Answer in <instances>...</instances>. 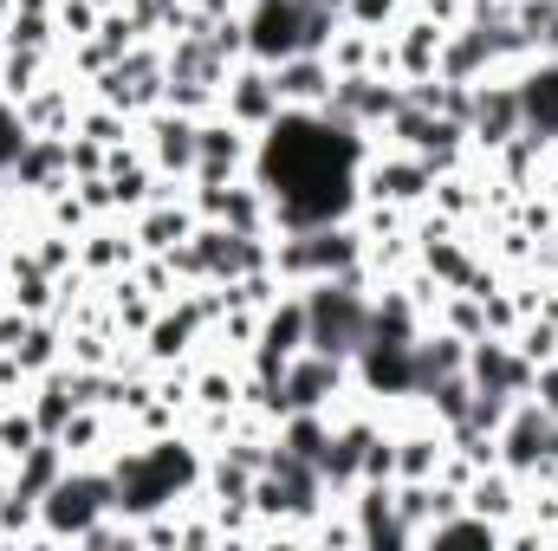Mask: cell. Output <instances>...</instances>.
Listing matches in <instances>:
<instances>
[{"label": "cell", "mask_w": 558, "mask_h": 551, "mask_svg": "<svg viewBox=\"0 0 558 551\" xmlns=\"http://www.w3.org/2000/svg\"><path fill=\"white\" fill-rule=\"evenodd\" d=\"M118 506V474L105 467V461H72L65 474H59V487L39 500V526H46V539L52 546H78V532L92 526V519H105Z\"/></svg>", "instance_id": "6da1fadb"}, {"label": "cell", "mask_w": 558, "mask_h": 551, "mask_svg": "<svg viewBox=\"0 0 558 551\" xmlns=\"http://www.w3.org/2000/svg\"><path fill=\"white\" fill-rule=\"evenodd\" d=\"M357 390V377H351V357H331V351H299L292 364H286V377H279V409H331L338 396H351Z\"/></svg>", "instance_id": "7a4b0ae2"}, {"label": "cell", "mask_w": 558, "mask_h": 551, "mask_svg": "<svg viewBox=\"0 0 558 551\" xmlns=\"http://www.w3.org/2000/svg\"><path fill=\"white\" fill-rule=\"evenodd\" d=\"M279 111V91H274V65H260V59H241L234 72H228V85H221V118H234L241 131H267Z\"/></svg>", "instance_id": "3957f363"}, {"label": "cell", "mask_w": 558, "mask_h": 551, "mask_svg": "<svg viewBox=\"0 0 558 551\" xmlns=\"http://www.w3.org/2000/svg\"><path fill=\"white\" fill-rule=\"evenodd\" d=\"M526 131V118H520V91L507 85V78H481L474 85V111H468V143L474 149H500V143H513Z\"/></svg>", "instance_id": "277c9868"}, {"label": "cell", "mask_w": 558, "mask_h": 551, "mask_svg": "<svg viewBox=\"0 0 558 551\" xmlns=\"http://www.w3.org/2000/svg\"><path fill=\"white\" fill-rule=\"evenodd\" d=\"M143 131H149V162L162 169V175H195V156H202V118H182V111H169V105H156V111H143Z\"/></svg>", "instance_id": "5b68a950"}, {"label": "cell", "mask_w": 558, "mask_h": 551, "mask_svg": "<svg viewBox=\"0 0 558 551\" xmlns=\"http://www.w3.org/2000/svg\"><path fill=\"white\" fill-rule=\"evenodd\" d=\"M331 85H338V72L325 65V52H292V59L274 65V91L286 111H325Z\"/></svg>", "instance_id": "8992f818"}, {"label": "cell", "mask_w": 558, "mask_h": 551, "mask_svg": "<svg viewBox=\"0 0 558 551\" xmlns=\"http://www.w3.org/2000/svg\"><path fill=\"white\" fill-rule=\"evenodd\" d=\"M513 91H520V118H526V131L546 137V143H558V59L553 52H539V59L513 78Z\"/></svg>", "instance_id": "52a82bcc"}, {"label": "cell", "mask_w": 558, "mask_h": 551, "mask_svg": "<svg viewBox=\"0 0 558 551\" xmlns=\"http://www.w3.org/2000/svg\"><path fill=\"white\" fill-rule=\"evenodd\" d=\"M468 513H481V519H494V526H507V519H520V506H526V480L513 474V467H481L474 480H468Z\"/></svg>", "instance_id": "ba28073f"}, {"label": "cell", "mask_w": 558, "mask_h": 551, "mask_svg": "<svg viewBox=\"0 0 558 551\" xmlns=\"http://www.w3.org/2000/svg\"><path fill=\"white\" fill-rule=\"evenodd\" d=\"M65 467H72V461H65V448H59L52 434H39V441L13 461V487H20V493H33V500H46V493L59 487V474H65Z\"/></svg>", "instance_id": "9c48e42d"}, {"label": "cell", "mask_w": 558, "mask_h": 551, "mask_svg": "<svg viewBox=\"0 0 558 551\" xmlns=\"http://www.w3.org/2000/svg\"><path fill=\"white\" fill-rule=\"evenodd\" d=\"M13 357H20V364L39 377V370H52V364L65 357V331H59L52 318H33V325H26V338L13 344Z\"/></svg>", "instance_id": "30bf717a"}, {"label": "cell", "mask_w": 558, "mask_h": 551, "mask_svg": "<svg viewBox=\"0 0 558 551\" xmlns=\"http://www.w3.org/2000/svg\"><path fill=\"white\" fill-rule=\"evenodd\" d=\"M195 403L202 409H241V370L221 364H195Z\"/></svg>", "instance_id": "8fae6325"}, {"label": "cell", "mask_w": 558, "mask_h": 551, "mask_svg": "<svg viewBox=\"0 0 558 551\" xmlns=\"http://www.w3.org/2000/svg\"><path fill=\"white\" fill-rule=\"evenodd\" d=\"M78 137H92V143H105V149H118V143H131V111H118V105L92 98V105L78 111Z\"/></svg>", "instance_id": "7c38bea8"}, {"label": "cell", "mask_w": 558, "mask_h": 551, "mask_svg": "<svg viewBox=\"0 0 558 551\" xmlns=\"http://www.w3.org/2000/svg\"><path fill=\"white\" fill-rule=\"evenodd\" d=\"M513 351L539 370V364H558V318L546 311H533V318H520V331H513Z\"/></svg>", "instance_id": "4fadbf2b"}, {"label": "cell", "mask_w": 558, "mask_h": 551, "mask_svg": "<svg viewBox=\"0 0 558 551\" xmlns=\"http://www.w3.org/2000/svg\"><path fill=\"white\" fill-rule=\"evenodd\" d=\"M33 441H39V415H33V403H0V454L20 461Z\"/></svg>", "instance_id": "5bb4252c"}, {"label": "cell", "mask_w": 558, "mask_h": 551, "mask_svg": "<svg viewBox=\"0 0 558 551\" xmlns=\"http://www.w3.org/2000/svg\"><path fill=\"white\" fill-rule=\"evenodd\" d=\"M338 13H344V26H364V33H390V26L410 13V0H344Z\"/></svg>", "instance_id": "9a60e30c"}, {"label": "cell", "mask_w": 558, "mask_h": 551, "mask_svg": "<svg viewBox=\"0 0 558 551\" xmlns=\"http://www.w3.org/2000/svg\"><path fill=\"white\" fill-rule=\"evenodd\" d=\"M410 13H422V20H435V26H468V0H410Z\"/></svg>", "instance_id": "2e32d148"}, {"label": "cell", "mask_w": 558, "mask_h": 551, "mask_svg": "<svg viewBox=\"0 0 558 551\" xmlns=\"http://www.w3.org/2000/svg\"><path fill=\"white\" fill-rule=\"evenodd\" d=\"M533 396L558 415V364H539V377H533Z\"/></svg>", "instance_id": "e0dca14e"}, {"label": "cell", "mask_w": 558, "mask_h": 551, "mask_svg": "<svg viewBox=\"0 0 558 551\" xmlns=\"http://www.w3.org/2000/svg\"><path fill=\"white\" fill-rule=\"evenodd\" d=\"M318 7H344V0H318Z\"/></svg>", "instance_id": "ac0fdd59"}, {"label": "cell", "mask_w": 558, "mask_h": 551, "mask_svg": "<svg viewBox=\"0 0 558 551\" xmlns=\"http://www.w3.org/2000/svg\"><path fill=\"white\" fill-rule=\"evenodd\" d=\"M0 467H13V461H7V454H0Z\"/></svg>", "instance_id": "d6986e66"}]
</instances>
